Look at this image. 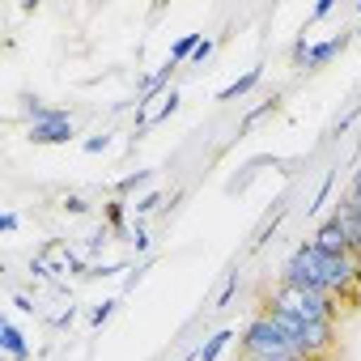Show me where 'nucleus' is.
Returning a JSON list of instances; mask_svg holds the SVG:
<instances>
[{"instance_id":"nucleus-3","label":"nucleus","mask_w":361,"mask_h":361,"mask_svg":"<svg viewBox=\"0 0 361 361\" xmlns=\"http://www.w3.org/2000/svg\"><path fill=\"white\" fill-rule=\"evenodd\" d=\"M30 145H68L73 136H77V128H73V115L68 111H60V115H51V119H39V123H30Z\"/></svg>"},{"instance_id":"nucleus-17","label":"nucleus","mask_w":361,"mask_h":361,"mask_svg":"<svg viewBox=\"0 0 361 361\" xmlns=\"http://www.w3.org/2000/svg\"><path fill=\"white\" fill-rule=\"evenodd\" d=\"M268 111H276V98H268V102H259V106H255V111H251V115H247V119H243V132H247V128H251V123H259V119H264V115H268Z\"/></svg>"},{"instance_id":"nucleus-4","label":"nucleus","mask_w":361,"mask_h":361,"mask_svg":"<svg viewBox=\"0 0 361 361\" xmlns=\"http://www.w3.org/2000/svg\"><path fill=\"white\" fill-rule=\"evenodd\" d=\"M310 247H319L323 255H348V243H344V230L336 226V217H327L319 230H314V238H306Z\"/></svg>"},{"instance_id":"nucleus-16","label":"nucleus","mask_w":361,"mask_h":361,"mask_svg":"<svg viewBox=\"0 0 361 361\" xmlns=\"http://www.w3.org/2000/svg\"><path fill=\"white\" fill-rule=\"evenodd\" d=\"M234 293H238V272H230V281H226V289L217 293V310H226V306L234 302Z\"/></svg>"},{"instance_id":"nucleus-21","label":"nucleus","mask_w":361,"mask_h":361,"mask_svg":"<svg viewBox=\"0 0 361 361\" xmlns=\"http://www.w3.org/2000/svg\"><path fill=\"white\" fill-rule=\"evenodd\" d=\"M128 243H132L136 251H149V234H145V226H136V230L128 234Z\"/></svg>"},{"instance_id":"nucleus-9","label":"nucleus","mask_w":361,"mask_h":361,"mask_svg":"<svg viewBox=\"0 0 361 361\" xmlns=\"http://www.w3.org/2000/svg\"><path fill=\"white\" fill-rule=\"evenodd\" d=\"M331 188H336V170H327V174H323V183H319V192H314V200L306 204V217H314V213H319V209L327 204V196H331Z\"/></svg>"},{"instance_id":"nucleus-13","label":"nucleus","mask_w":361,"mask_h":361,"mask_svg":"<svg viewBox=\"0 0 361 361\" xmlns=\"http://www.w3.org/2000/svg\"><path fill=\"white\" fill-rule=\"evenodd\" d=\"M149 178H153V170H136V174H123V178H119V183H115V192L123 196V192H132V188H140V183H149Z\"/></svg>"},{"instance_id":"nucleus-28","label":"nucleus","mask_w":361,"mask_h":361,"mask_svg":"<svg viewBox=\"0 0 361 361\" xmlns=\"http://www.w3.org/2000/svg\"><path fill=\"white\" fill-rule=\"evenodd\" d=\"M327 13H331V0H319V5H314V13H310V18H327Z\"/></svg>"},{"instance_id":"nucleus-1","label":"nucleus","mask_w":361,"mask_h":361,"mask_svg":"<svg viewBox=\"0 0 361 361\" xmlns=\"http://www.w3.org/2000/svg\"><path fill=\"white\" fill-rule=\"evenodd\" d=\"M268 306H281V310L298 314L302 323H336V298H327V293H310V289L276 285V289L268 293Z\"/></svg>"},{"instance_id":"nucleus-12","label":"nucleus","mask_w":361,"mask_h":361,"mask_svg":"<svg viewBox=\"0 0 361 361\" xmlns=\"http://www.w3.org/2000/svg\"><path fill=\"white\" fill-rule=\"evenodd\" d=\"M344 200L357 209V217H361V161H357V170H353V178H348V192H344Z\"/></svg>"},{"instance_id":"nucleus-25","label":"nucleus","mask_w":361,"mask_h":361,"mask_svg":"<svg viewBox=\"0 0 361 361\" xmlns=\"http://www.w3.org/2000/svg\"><path fill=\"white\" fill-rule=\"evenodd\" d=\"M73 319H77V310H73V306H68V310H60V314H56V327H68V323H73Z\"/></svg>"},{"instance_id":"nucleus-26","label":"nucleus","mask_w":361,"mask_h":361,"mask_svg":"<svg viewBox=\"0 0 361 361\" xmlns=\"http://www.w3.org/2000/svg\"><path fill=\"white\" fill-rule=\"evenodd\" d=\"M243 361H306V357H298V353H289V357H243Z\"/></svg>"},{"instance_id":"nucleus-18","label":"nucleus","mask_w":361,"mask_h":361,"mask_svg":"<svg viewBox=\"0 0 361 361\" xmlns=\"http://www.w3.org/2000/svg\"><path fill=\"white\" fill-rule=\"evenodd\" d=\"M157 204H161V192H149V196H140L132 209H136V217H145V213H153Z\"/></svg>"},{"instance_id":"nucleus-19","label":"nucleus","mask_w":361,"mask_h":361,"mask_svg":"<svg viewBox=\"0 0 361 361\" xmlns=\"http://www.w3.org/2000/svg\"><path fill=\"white\" fill-rule=\"evenodd\" d=\"M357 111H361V106H353V111H348V115H340V119H336V123H331V136H344V132H348V128H353V119H357Z\"/></svg>"},{"instance_id":"nucleus-15","label":"nucleus","mask_w":361,"mask_h":361,"mask_svg":"<svg viewBox=\"0 0 361 361\" xmlns=\"http://www.w3.org/2000/svg\"><path fill=\"white\" fill-rule=\"evenodd\" d=\"M115 306H119V302H115V298H106V302H102V306H94V314H90V327H102V323H106V319H111V314H115Z\"/></svg>"},{"instance_id":"nucleus-7","label":"nucleus","mask_w":361,"mask_h":361,"mask_svg":"<svg viewBox=\"0 0 361 361\" xmlns=\"http://www.w3.org/2000/svg\"><path fill=\"white\" fill-rule=\"evenodd\" d=\"M344 43H348V35H331L327 43H314V47L306 51V68H319V64H327L336 51H344Z\"/></svg>"},{"instance_id":"nucleus-5","label":"nucleus","mask_w":361,"mask_h":361,"mask_svg":"<svg viewBox=\"0 0 361 361\" xmlns=\"http://www.w3.org/2000/svg\"><path fill=\"white\" fill-rule=\"evenodd\" d=\"M259 77H264V68H259V64H255V68H247L238 81H230L226 90H217V102H234V98H243L247 90H255V85H259Z\"/></svg>"},{"instance_id":"nucleus-10","label":"nucleus","mask_w":361,"mask_h":361,"mask_svg":"<svg viewBox=\"0 0 361 361\" xmlns=\"http://www.w3.org/2000/svg\"><path fill=\"white\" fill-rule=\"evenodd\" d=\"M200 43H204L200 35H183V39H178V43L170 47V60L178 64V60H188V56H196V47H200Z\"/></svg>"},{"instance_id":"nucleus-23","label":"nucleus","mask_w":361,"mask_h":361,"mask_svg":"<svg viewBox=\"0 0 361 361\" xmlns=\"http://www.w3.org/2000/svg\"><path fill=\"white\" fill-rule=\"evenodd\" d=\"M106 145H111V136H90V140H85V153H102Z\"/></svg>"},{"instance_id":"nucleus-14","label":"nucleus","mask_w":361,"mask_h":361,"mask_svg":"<svg viewBox=\"0 0 361 361\" xmlns=\"http://www.w3.org/2000/svg\"><path fill=\"white\" fill-rule=\"evenodd\" d=\"M60 209H64V213H73V217H85V213H90V200H85V196H64V200H60Z\"/></svg>"},{"instance_id":"nucleus-8","label":"nucleus","mask_w":361,"mask_h":361,"mask_svg":"<svg viewBox=\"0 0 361 361\" xmlns=\"http://www.w3.org/2000/svg\"><path fill=\"white\" fill-rule=\"evenodd\" d=\"M230 340H234V331H230V327H226V331H213V336L196 348V361H217V357L226 353V344H230Z\"/></svg>"},{"instance_id":"nucleus-2","label":"nucleus","mask_w":361,"mask_h":361,"mask_svg":"<svg viewBox=\"0 0 361 361\" xmlns=\"http://www.w3.org/2000/svg\"><path fill=\"white\" fill-rule=\"evenodd\" d=\"M238 344H243V357H289V353H298L293 340H285V331H281L268 314H255V319L243 327ZM298 357H302V353H298Z\"/></svg>"},{"instance_id":"nucleus-27","label":"nucleus","mask_w":361,"mask_h":361,"mask_svg":"<svg viewBox=\"0 0 361 361\" xmlns=\"http://www.w3.org/2000/svg\"><path fill=\"white\" fill-rule=\"evenodd\" d=\"M13 302H18V310H26V314H35V302H30V298H26V293H18V298H13Z\"/></svg>"},{"instance_id":"nucleus-11","label":"nucleus","mask_w":361,"mask_h":361,"mask_svg":"<svg viewBox=\"0 0 361 361\" xmlns=\"http://www.w3.org/2000/svg\"><path fill=\"white\" fill-rule=\"evenodd\" d=\"M281 217H285V209H276V213H272V217H268V221L259 226V234H255V243H251L255 251H259V247H264V243H268V238L276 234V226H281Z\"/></svg>"},{"instance_id":"nucleus-20","label":"nucleus","mask_w":361,"mask_h":361,"mask_svg":"<svg viewBox=\"0 0 361 361\" xmlns=\"http://www.w3.org/2000/svg\"><path fill=\"white\" fill-rule=\"evenodd\" d=\"M174 111H178V94L170 90V98H161V111H157L153 119H166V115H174Z\"/></svg>"},{"instance_id":"nucleus-6","label":"nucleus","mask_w":361,"mask_h":361,"mask_svg":"<svg viewBox=\"0 0 361 361\" xmlns=\"http://www.w3.org/2000/svg\"><path fill=\"white\" fill-rule=\"evenodd\" d=\"M0 348H5L13 361H26V357H30V348H26L22 331H18V323H0Z\"/></svg>"},{"instance_id":"nucleus-24","label":"nucleus","mask_w":361,"mask_h":361,"mask_svg":"<svg viewBox=\"0 0 361 361\" xmlns=\"http://www.w3.org/2000/svg\"><path fill=\"white\" fill-rule=\"evenodd\" d=\"M0 230L13 234V230H18V213H5V217H0Z\"/></svg>"},{"instance_id":"nucleus-22","label":"nucleus","mask_w":361,"mask_h":361,"mask_svg":"<svg viewBox=\"0 0 361 361\" xmlns=\"http://www.w3.org/2000/svg\"><path fill=\"white\" fill-rule=\"evenodd\" d=\"M213 47H217V43H213V39H204V43L196 47V56H192V60H196V64H204V60L213 56Z\"/></svg>"}]
</instances>
